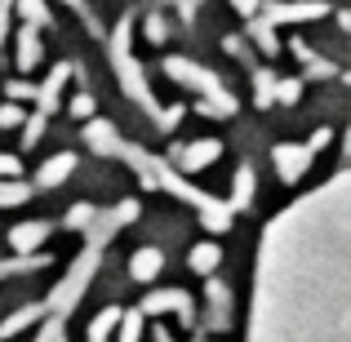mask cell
<instances>
[{
  "instance_id": "1",
  "label": "cell",
  "mask_w": 351,
  "mask_h": 342,
  "mask_svg": "<svg viewBox=\"0 0 351 342\" xmlns=\"http://www.w3.org/2000/svg\"><path fill=\"white\" fill-rule=\"evenodd\" d=\"M116 156L120 160H129L138 169V178L147 182V187H160V191H173L178 200H187V205H196L200 209V223H205L214 236H223L227 227H232V214L236 209L227 205V200H214V196H205V191H196L182 173H173L169 169V160H160V156H152V151H143V147H129L125 138L116 143Z\"/></svg>"
},
{
  "instance_id": "2",
  "label": "cell",
  "mask_w": 351,
  "mask_h": 342,
  "mask_svg": "<svg viewBox=\"0 0 351 342\" xmlns=\"http://www.w3.org/2000/svg\"><path fill=\"white\" fill-rule=\"evenodd\" d=\"M112 62H116V76H120V85H125V94L134 98L152 120H160V107H156L152 89H147V80H143V67L129 58V18L116 27V36H112Z\"/></svg>"
},
{
  "instance_id": "3",
  "label": "cell",
  "mask_w": 351,
  "mask_h": 342,
  "mask_svg": "<svg viewBox=\"0 0 351 342\" xmlns=\"http://www.w3.org/2000/svg\"><path fill=\"white\" fill-rule=\"evenodd\" d=\"M165 71H169V80H178V85H191V89H200V94L209 98L200 112H214V116H232V112H236V98L227 94L223 85H218L214 71L196 67V62H187V58H169V62H165Z\"/></svg>"
},
{
  "instance_id": "4",
  "label": "cell",
  "mask_w": 351,
  "mask_h": 342,
  "mask_svg": "<svg viewBox=\"0 0 351 342\" xmlns=\"http://www.w3.org/2000/svg\"><path fill=\"white\" fill-rule=\"evenodd\" d=\"M271 160H276V173H280V182H298L302 173H307V164H311V151H307V143H280L271 151Z\"/></svg>"
},
{
  "instance_id": "5",
  "label": "cell",
  "mask_w": 351,
  "mask_h": 342,
  "mask_svg": "<svg viewBox=\"0 0 351 342\" xmlns=\"http://www.w3.org/2000/svg\"><path fill=\"white\" fill-rule=\"evenodd\" d=\"M143 316H165V311H178L182 320H191V298L182 289H156V293H147L143 298Z\"/></svg>"
},
{
  "instance_id": "6",
  "label": "cell",
  "mask_w": 351,
  "mask_h": 342,
  "mask_svg": "<svg viewBox=\"0 0 351 342\" xmlns=\"http://www.w3.org/2000/svg\"><path fill=\"white\" fill-rule=\"evenodd\" d=\"M263 23H307V18H320V14H329V5H320V0H307V5H267L263 9Z\"/></svg>"
},
{
  "instance_id": "7",
  "label": "cell",
  "mask_w": 351,
  "mask_h": 342,
  "mask_svg": "<svg viewBox=\"0 0 351 342\" xmlns=\"http://www.w3.org/2000/svg\"><path fill=\"white\" fill-rule=\"evenodd\" d=\"M67 76H71V67H67V62H58V67L49 71V80L36 89V112H40V116L58 112V94H62V85H67Z\"/></svg>"
},
{
  "instance_id": "8",
  "label": "cell",
  "mask_w": 351,
  "mask_h": 342,
  "mask_svg": "<svg viewBox=\"0 0 351 342\" xmlns=\"http://www.w3.org/2000/svg\"><path fill=\"white\" fill-rule=\"evenodd\" d=\"M218 156H223V143H218V138H200V143H191V147L178 151V164L187 173H196V169H205V164H214Z\"/></svg>"
},
{
  "instance_id": "9",
  "label": "cell",
  "mask_w": 351,
  "mask_h": 342,
  "mask_svg": "<svg viewBox=\"0 0 351 342\" xmlns=\"http://www.w3.org/2000/svg\"><path fill=\"white\" fill-rule=\"evenodd\" d=\"M160 267H165V254L156 245H147V249H138L134 258H129V276H134L138 284H152L156 276H160Z\"/></svg>"
},
{
  "instance_id": "10",
  "label": "cell",
  "mask_w": 351,
  "mask_h": 342,
  "mask_svg": "<svg viewBox=\"0 0 351 342\" xmlns=\"http://www.w3.org/2000/svg\"><path fill=\"white\" fill-rule=\"evenodd\" d=\"M40 27H32L27 23L23 32H18V71H36L40 67Z\"/></svg>"
},
{
  "instance_id": "11",
  "label": "cell",
  "mask_w": 351,
  "mask_h": 342,
  "mask_svg": "<svg viewBox=\"0 0 351 342\" xmlns=\"http://www.w3.org/2000/svg\"><path fill=\"white\" fill-rule=\"evenodd\" d=\"M45 236H49V223H18L9 231V245H14L18 254H32V249L45 245Z\"/></svg>"
},
{
  "instance_id": "12",
  "label": "cell",
  "mask_w": 351,
  "mask_h": 342,
  "mask_svg": "<svg viewBox=\"0 0 351 342\" xmlns=\"http://www.w3.org/2000/svg\"><path fill=\"white\" fill-rule=\"evenodd\" d=\"M76 169V156L71 151H62V156H53V160H45V169L36 173V187H58L67 173Z\"/></svg>"
},
{
  "instance_id": "13",
  "label": "cell",
  "mask_w": 351,
  "mask_h": 342,
  "mask_svg": "<svg viewBox=\"0 0 351 342\" xmlns=\"http://www.w3.org/2000/svg\"><path fill=\"white\" fill-rule=\"evenodd\" d=\"M45 316V302H32V307H23V311H14V316L0 325V338H14V334H23L27 325H36V320Z\"/></svg>"
},
{
  "instance_id": "14",
  "label": "cell",
  "mask_w": 351,
  "mask_h": 342,
  "mask_svg": "<svg viewBox=\"0 0 351 342\" xmlns=\"http://www.w3.org/2000/svg\"><path fill=\"white\" fill-rule=\"evenodd\" d=\"M120 316H125L120 307H107V311H98V316H94V325H89V342H107V338L116 334Z\"/></svg>"
},
{
  "instance_id": "15",
  "label": "cell",
  "mask_w": 351,
  "mask_h": 342,
  "mask_svg": "<svg viewBox=\"0 0 351 342\" xmlns=\"http://www.w3.org/2000/svg\"><path fill=\"white\" fill-rule=\"evenodd\" d=\"M218 262H223V249H218V245H209V240L191 249V271H196V276H209Z\"/></svg>"
},
{
  "instance_id": "16",
  "label": "cell",
  "mask_w": 351,
  "mask_h": 342,
  "mask_svg": "<svg viewBox=\"0 0 351 342\" xmlns=\"http://www.w3.org/2000/svg\"><path fill=\"white\" fill-rule=\"evenodd\" d=\"M249 200H254V169H249V164H240V173H236V191H232V200H227V205H232V209H245Z\"/></svg>"
},
{
  "instance_id": "17",
  "label": "cell",
  "mask_w": 351,
  "mask_h": 342,
  "mask_svg": "<svg viewBox=\"0 0 351 342\" xmlns=\"http://www.w3.org/2000/svg\"><path fill=\"white\" fill-rule=\"evenodd\" d=\"M27 196H32V187H27V182H14V178H0V209H9V205H23Z\"/></svg>"
},
{
  "instance_id": "18",
  "label": "cell",
  "mask_w": 351,
  "mask_h": 342,
  "mask_svg": "<svg viewBox=\"0 0 351 342\" xmlns=\"http://www.w3.org/2000/svg\"><path fill=\"white\" fill-rule=\"evenodd\" d=\"M18 14L27 18L32 27H49V9H45V0H14Z\"/></svg>"
},
{
  "instance_id": "19",
  "label": "cell",
  "mask_w": 351,
  "mask_h": 342,
  "mask_svg": "<svg viewBox=\"0 0 351 342\" xmlns=\"http://www.w3.org/2000/svg\"><path fill=\"white\" fill-rule=\"evenodd\" d=\"M209 293H214V329H227V307H232V298H227V289L218 280H209Z\"/></svg>"
},
{
  "instance_id": "20",
  "label": "cell",
  "mask_w": 351,
  "mask_h": 342,
  "mask_svg": "<svg viewBox=\"0 0 351 342\" xmlns=\"http://www.w3.org/2000/svg\"><path fill=\"white\" fill-rule=\"evenodd\" d=\"M116 329H120V342H138L143 338V311H125Z\"/></svg>"
},
{
  "instance_id": "21",
  "label": "cell",
  "mask_w": 351,
  "mask_h": 342,
  "mask_svg": "<svg viewBox=\"0 0 351 342\" xmlns=\"http://www.w3.org/2000/svg\"><path fill=\"white\" fill-rule=\"evenodd\" d=\"M293 53H298V58H302V62L311 67V76H334V67H329L325 58H316V53H311L307 45H293Z\"/></svg>"
},
{
  "instance_id": "22",
  "label": "cell",
  "mask_w": 351,
  "mask_h": 342,
  "mask_svg": "<svg viewBox=\"0 0 351 342\" xmlns=\"http://www.w3.org/2000/svg\"><path fill=\"white\" fill-rule=\"evenodd\" d=\"M271 98H280L285 107H293V103H298V98H302V85H298V80H276Z\"/></svg>"
},
{
  "instance_id": "23",
  "label": "cell",
  "mask_w": 351,
  "mask_h": 342,
  "mask_svg": "<svg viewBox=\"0 0 351 342\" xmlns=\"http://www.w3.org/2000/svg\"><path fill=\"white\" fill-rule=\"evenodd\" d=\"M45 120H49V116H40V112H36L32 120H23V147H36V143H40V134H45Z\"/></svg>"
},
{
  "instance_id": "24",
  "label": "cell",
  "mask_w": 351,
  "mask_h": 342,
  "mask_svg": "<svg viewBox=\"0 0 351 342\" xmlns=\"http://www.w3.org/2000/svg\"><path fill=\"white\" fill-rule=\"evenodd\" d=\"M36 342H67V320L49 316V320H45V329H40V338H36Z\"/></svg>"
},
{
  "instance_id": "25",
  "label": "cell",
  "mask_w": 351,
  "mask_h": 342,
  "mask_svg": "<svg viewBox=\"0 0 351 342\" xmlns=\"http://www.w3.org/2000/svg\"><path fill=\"white\" fill-rule=\"evenodd\" d=\"M94 218H98V209H94V205H76V209L67 214V227H71V231H85L89 223H94Z\"/></svg>"
},
{
  "instance_id": "26",
  "label": "cell",
  "mask_w": 351,
  "mask_h": 342,
  "mask_svg": "<svg viewBox=\"0 0 351 342\" xmlns=\"http://www.w3.org/2000/svg\"><path fill=\"white\" fill-rule=\"evenodd\" d=\"M254 80H258V103H263V107H267V103H276V98H271V89H276V76H271V71L263 67Z\"/></svg>"
},
{
  "instance_id": "27",
  "label": "cell",
  "mask_w": 351,
  "mask_h": 342,
  "mask_svg": "<svg viewBox=\"0 0 351 342\" xmlns=\"http://www.w3.org/2000/svg\"><path fill=\"white\" fill-rule=\"evenodd\" d=\"M254 40L263 45L267 53H276V49H280V45H276V36H271V23H254Z\"/></svg>"
},
{
  "instance_id": "28",
  "label": "cell",
  "mask_w": 351,
  "mask_h": 342,
  "mask_svg": "<svg viewBox=\"0 0 351 342\" xmlns=\"http://www.w3.org/2000/svg\"><path fill=\"white\" fill-rule=\"evenodd\" d=\"M36 262H40V258H32V254H23L18 262H0V280H5V276H18V271H27V267H36Z\"/></svg>"
},
{
  "instance_id": "29",
  "label": "cell",
  "mask_w": 351,
  "mask_h": 342,
  "mask_svg": "<svg viewBox=\"0 0 351 342\" xmlns=\"http://www.w3.org/2000/svg\"><path fill=\"white\" fill-rule=\"evenodd\" d=\"M71 116H76V120H89V116H94V98H89V94H76V98H71Z\"/></svg>"
},
{
  "instance_id": "30",
  "label": "cell",
  "mask_w": 351,
  "mask_h": 342,
  "mask_svg": "<svg viewBox=\"0 0 351 342\" xmlns=\"http://www.w3.org/2000/svg\"><path fill=\"white\" fill-rule=\"evenodd\" d=\"M14 125H23V112H18V103H5L0 107V129H14Z\"/></svg>"
},
{
  "instance_id": "31",
  "label": "cell",
  "mask_w": 351,
  "mask_h": 342,
  "mask_svg": "<svg viewBox=\"0 0 351 342\" xmlns=\"http://www.w3.org/2000/svg\"><path fill=\"white\" fill-rule=\"evenodd\" d=\"M18 173H23L18 156H0V178H18Z\"/></svg>"
},
{
  "instance_id": "32",
  "label": "cell",
  "mask_w": 351,
  "mask_h": 342,
  "mask_svg": "<svg viewBox=\"0 0 351 342\" xmlns=\"http://www.w3.org/2000/svg\"><path fill=\"white\" fill-rule=\"evenodd\" d=\"M9 14H14V0H0V45L9 36Z\"/></svg>"
},
{
  "instance_id": "33",
  "label": "cell",
  "mask_w": 351,
  "mask_h": 342,
  "mask_svg": "<svg viewBox=\"0 0 351 342\" xmlns=\"http://www.w3.org/2000/svg\"><path fill=\"white\" fill-rule=\"evenodd\" d=\"M9 94H14V98H36V85H27V80H14V85H9Z\"/></svg>"
},
{
  "instance_id": "34",
  "label": "cell",
  "mask_w": 351,
  "mask_h": 342,
  "mask_svg": "<svg viewBox=\"0 0 351 342\" xmlns=\"http://www.w3.org/2000/svg\"><path fill=\"white\" fill-rule=\"evenodd\" d=\"M325 143H329V129H316V134H311V143H307V151L316 156V151H320V147H325Z\"/></svg>"
},
{
  "instance_id": "35",
  "label": "cell",
  "mask_w": 351,
  "mask_h": 342,
  "mask_svg": "<svg viewBox=\"0 0 351 342\" xmlns=\"http://www.w3.org/2000/svg\"><path fill=\"white\" fill-rule=\"evenodd\" d=\"M147 36H152V40H165V18H152V23H147Z\"/></svg>"
},
{
  "instance_id": "36",
  "label": "cell",
  "mask_w": 351,
  "mask_h": 342,
  "mask_svg": "<svg viewBox=\"0 0 351 342\" xmlns=\"http://www.w3.org/2000/svg\"><path fill=\"white\" fill-rule=\"evenodd\" d=\"M232 5L240 9V14H254V9H258V0H232Z\"/></svg>"
},
{
  "instance_id": "37",
  "label": "cell",
  "mask_w": 351,
  "mask_h": 342,
  "mask_svg": "<svg viewBox=\"0 0 351 342\" xmlns=\"http://www.w3.org/2000/svg\"><path fill=\"white\" fill-rule=\"evenodd\" d=\"M156 342H173V338H169V334H165V329H160V334H156Z\"/></svg>"
},
{
  "instance_id": "38",
  "label": "cell",
  "mask_w": 351,
  "mask_h": 342,
  "mask_svg": "<svg viewBox=\"0 0 351 342\" xmlns=\"http://www.w3.org/2000/svg\"><path fill=\"white\" fill-rule=\"evenodd\" d=\"M67 5H76V9H80V14H85V5H80V0H67Z\"/></svg>"
}]
</instances>
